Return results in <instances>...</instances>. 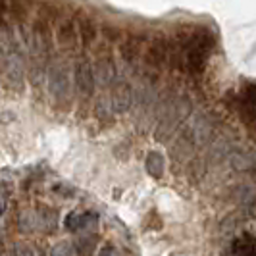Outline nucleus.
Segmentation results:
<instances>
[{
    "mask_svg": "<svg viewBox=\"0 0 256 256\" xmlns=\"http://www.w3.org/2000/svg\"><path fill=\"white\" fill-rule=\"evenodd\" d=\"M144 64L152 72H162L166 66H170V38L164 35H154L146 46H144Z\"/></svg>",
    "mask_w": 256,
    "mask_h": 256,
    "instance_id": "obj_1",
    "label": "nucleus"
},
{
    "mask_svg": "<svg viewBox=\"0 0 256 256\" xmlns=\"http://www.w3.org/2000/svg\"><path fill=\"white\" fill-rule=\"evenodd\" d=\"M94 72V81L100 87H114L116 85V62L114 56L110 52H100V56L96 58V62L92 66Z\"/></svg>",
    "mask_w": 256,
    "mask_h": 256,
    "instance_id": "obj_2",
    "label": "nucleus"
},
{
    "mask_svg": "<svg viewBox=\"0 0 256 256\" xmlns=\"http://www.w3.org/2000/svg\"><path fill=\"white\" fill-rule=\"evenodd\" d=\"M144 42H148L146 35L142 33H133V35H128L126 38H122L120 42V56L122 60L126 62L128 66H133L139 58L141 54H144Z\"/></svg>",
    "mask_w": 256,
    "mask_h": 256,
    "instance_id": "obj_3",
    "label": "nucleus"
},
{
    "mask_svg": "<svg viewBox=\"0 0 256 256\" xmlns=\"http://www.w3.org/2000/svg\"><path fill=\"white\" fill-rule=\"evenodd\" d=\"M74 79H76L77 90H79L83 96H90V94L94 92L96 81H94V72H92V66H90L89 58H81V60H77L76 72H74Z\"/></svg>",
    "mask_w": 256,
    "mask_h": 256,
    "instance_id": "obj_4",
    "label": "nucleus"
},
{
    "mask_svg": "<svg viewBox=\"0 0 256 256\" xmlns=\"http://www.w3.org/2000/svg\"><path fill=\"white\" fill-rule=\"evenodd\" d=\"M56 42L64 50H76L79 40V31H77L76 20L74 18H64L58 27H56Z\"/></svg>",
    "mask_w": 256,
    "mask_h": 256,
    "instance_id": "obj_5",
    "label": "nucleus"
},
{
    "mask_svg": "<svg viewBox=\"0 0 256 256\" xmlns=\"http://www.w3.org/2000/svg\"><path fill=\"white\" fill-rule=\"evenodd\" d=\"M50 92L58 100H64L70 94V76L66 74V66L62 60H56L50 66Z\"/></svg>",
    "mask_w": 256,
    "mask_h": 256,
    "instance_id": "obj_6",
    "label": "nucleus"
},
{
    "mask_svg": "<svg viewBox=\"0 0 256 256\" xmlns=\"http://www.w3.org/2000/svg\"><path fill=\"white\" fill-rule=\"evenodd\" d=\"M77 31H79V40H81V44H83V46H90V44H94V40L98 38V29H96V24H94V20H92V18H87V16L79 18V22H77Z\"/></svg>",
    "mask_w": 256,
    "mask_h": 256,
    "instance_id": "obj_7",
    "label": "nucleus"
},
{
    "mask_svg": "<svg viewBox=\"0 0 256 256\" xmlns=\"http://www.w3.org/2000/svg\"><path fill=\"white\" fill-rule=\"evenodd\" d=\"M29 0H10V20L16 22L18 26H26L27 18H29Z\"/></svg>",
    "mask_w": 256,
    "mask_h": 256,
    "instance_id": "obj_8",
    "label": "nucleus"
},
{
    "mask_svg": "<svg viewBox=\"0 0 256 256\" xmlns=\"http://www.w3.org/2000/svg\"><path fill=\"white\" fill-rule=\"evenodd\" d=\"M231 166L235 170H241V172H250V170H254L256 160L254 156L246 150H235L231 154Z\"/></svg>",
    "mask_w": 256,
    "mask_h": 256,
    "instance_id": "obj_9",
    "label": "nucleus"
},
{
    "mask_svg": "<svg viewBox=\"0 0 256 256\" xmlns=\"http://www.w3.org/2000/svg\"><path fill=\"white\" fill-rule=\"evenodd\" d=\"M231 250L235 256H256V241L250 235H244L233 243Z\"/></svg>",
    "mask_w": 256,
    "mask_h": 256,
    "instance_id": "obj_10",
    "label": "nucleus"
},
{
    "mask_svg": "<svg viewBox=\"0 0 256 256\" xmlns=\"http://www.w3.org/2000/svg\"><path fill=\"white\" fill-rule=\"evenodd\" d=\"M146 170L152 178H160L164 174V158L160 152H148L146 156Z\"/></svg>",
    "mask_w": 256,
    "mask_h": 256,
    "instance_id": "obj_11",
    "label": "nucleus"
},
{
    "mask_svg": "<svg viewBox=\"0 0 256 256\" xmlns=\"http://www.w3.org/2000/svg\"><path fill=\"white\" fill-rule=\"evenodd\" d=\"M100 35L106 42H122V29L114 24H104L102 29H100Z\"/></svg>",
    "mask_w": 256,
    "mask_h": 256,
    "instance_id": "obj_12",
    "label": "nucleus"
},
{
    "mask_svg": "<svg viewBox=\"0 0 256 256\" xmlns=\"http://www.w3.org/2000/svg\"><path fill=\"white\" fill-rule=\"evenodd\" d=\"M77 250L81 256H90V252L94 250V237H85L81 239L79 244H77Z\"/></svg>",
    "mask_w": 256,
    "mask_h": 256,
    "instance_id": "obj_13",
    "label": "nucleus"
},
{
    "mask_svg": "<svg viewBox=\"0 0 256 256\" xmlns=\"http://www.w3.org/2000/svg\"><path fill=\"white\" fill-rule=\"evenodd\" d=\"M10 16V0H0V27L8 26L6 18Z\"/></svg>",
    "mask_w": 256,
    "mask_h": 256,
    "instance_id": "obj_14",
    "label": "nucleus"
},
{
    "mask_svg": "<svg viewBox=\"0 0 256 256\" xmlns=\"http://www.w3.org/2000/svg\"><path fill=\"white\" fill-rule=\"evenodd\" d=\"M52 256H72V246L68 243L58 244V246L52 250Z\"/></svg>",
    "mask_w": 256,
    "mask_h": 256,
    "instance_id": "obj_15",
    "label": "nucleus"
},
{
    "mask_svg": "<svg viewBox=\"0 0 256 256\" xmlns=\"http://www.w3.org/2000/svg\"><path fill=\"white\" fill-rule=\"evenodd\" d=\"M2 210H4V202H2V198H0V216H2Z\"/></svg>",
    "mask_w": 256,
    "mask_h": 256,
    "instance_id": "obj_16",
    "label": "nucleus"
}]
</instances>
